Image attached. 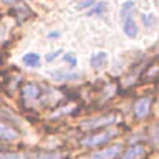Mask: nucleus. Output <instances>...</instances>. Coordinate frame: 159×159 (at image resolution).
I'll use <instances>...</instances> for the list:
<instances>
[{
  "mask_svg": "<svg viewBox=\"0 0 159 159\" xmlns=\"http://www.w3.org/2000/svg\"><path fill=\"white\" fill-rule=\"evenodd\" d=\"M119 152H121V146L114 144V146H108V148L101 149V151L93 152L89 156V159H116L119 156Z\"/></svg>",
  "mask_w": 159,
  "mask_h": 159,
  "instance_id": "3",
  "label": "nucleus"
},
{
  "mask_svg": "<svg viewBox=\"0 0 159 159\" xmlns=\"http://www.w3.org/2000/svg\"><path fill=\"white\" fill-rule=\"evenodd\" d=\"M52 76L53 78H57L58 81H63V80H75V78H78L80 75L78 73H52Z\"/></svg>",
  "mask_w": 159,
  "mask_h": 159,
  "instance_id": "11",
  "label": "nucleus"
},
{
  "mask_svg": "<svg viewBox=\"0 0 159 159\" xmlns=\"http://www.w3.org/2000/svg\"><path fill=\"white\" fill-rule=\"evenodd\" d=\"M104 8H106V3H98V5H93V8L89 10V15H99L104 12Z\"/></svg>",
  "mask_w": 159,
  "mask_h": 159,
  "instance_id": "14",
  "label": "nucleus"
},
{
  "mask_svg": "<svg viewBox=\"0 0 159 159\" xmlns=\"http://www.w3.org/2000/svg\"><path fill=\"white\" fill-rule=\"evenodd\" d=\"M40 159H60L61 156H60V154H53V152H48V154H45V152H42L38 156Z\"/></svg>",
  "mask_w": 159,
  "mask_h": 159,
  "instance_id": "16",
  "label": "nucleus"
},
{
  "mask_svg": "<svg viewBox=\"0 0 159 159\" xmlns=\"http://www.w3.org/2000/svg\"><path fill=\"white\" fill-rule=\"evenodd\" d=\"M15 139H18V133L12 126H8V124L0 123V141L10 143V141H15Z\"/></svg>",
  "mask_w": 159,
  "mask_h": 159,
  "instance_id": "6",
  "label": "nucleus"
},
{
  "mask_svg": "<svg viewBox=\"0 0 159 159\" xmlns=\"http://www.w3.org/2000/svg\"><path fill=\"white\" fill-rule=\"evenodd\" d=\"M0 159H23V156L17 152H0Z\"/></svg>",
  "mask_w": 159,
  "mask_h": 159,
  "instance_id": "15",
  "label": "nucleus"
},
{
  "mask_svg": "<svg viewBox=\"0 0 159 159\" xmlns=\"http://www.w3.org/2000/svg\"><path fill=\"white\" fill-rule=\"evenodd\" d=\"M22 61L27 65L28 68H37L40 65V55L38 53H27V55H23Z\"/></svg>",
  "mask_w": 159,
  "mask_h": 159,
  "instance_id": "10",
  "label": "nucleus"
},
{
  "mask_svg": "<svg viewBox=\"0 0 159 159\" xmlns=\"http://www.w3.org/2000/svg\"><path fill=\"white\" fill-rule=\"evenodd\" d=\"M133 10H134V3L133 2H124L123 7H121V18L126 17L128 13H133Z\"/></svg>",
  "mask_w": 159,
  "mask_h": 159,
  "instance_id": "12",
  "label": "nucleus"
},
{
  "mask_svg": "<svg viewBox=\"0 0 159 159\" xmlns=\"http://www.w3.org/2000/svg\"><path fill=\"white\" fill-rule=\"evenodd\" d=\"M118 134V131L114 129H108L104 133H93V134H88L86 138L81 139V146L84 148H94V146H101V144L111 141V139Z\"/></svg>",
  "mask_w": 159,
  "mask_h": 159,
  "instance_id": "1",
  "label": "nucleus"
},
{
  "mask_svg": "<svg viewBox=\"0 0 159 159\" xmlns=\"http://www.w3.org/2000/svg\"><path fill=\"white\" fill-rule=\"evenodd\" d=\"M106 63H108V53H106V52H98V53H94L93 57H91V60H89V65H91L93 68H96V70L103 68Z\"/></svg>",
  "mask_w": 159,
  "mask_h": 159,
  "instance_id": "8",
  "label": "nucleus"
},
{
  "mask_svg": "<svg viewBox=\"0 0 159 159\" xmlns=\"http://www.w3.org/2000/svg\"><path fill=\"white\" fill-rule=\"evenodd\" d=\"M144 154H146V149H144L143 144H133L123 154V159H141Z\"/></svg>",
  "mask_w": 159,
  "mask_h": 159,
  "instance_id": "7",
  "label": "nucleus"
},
{
  "mask_svg": "<svg viewBox=\"0 0 159 159\" xmlns=\"http://www.w3.org/2000/svg\"><path fill=\"white\" fill-rule=\"evenodd\" d=\"M159 76V65H152V66H149V71L146 73V78L148 80H154Z\"/></svg>",
  "mask_w": 159,
  "mask_h": 159,
  "instance_id": "13",
  "label": "nucleus"
},
{
  "mask_svg": "<svg viewBox=\"0 0 159 159\" xmlns=\"http://www.w3.org/2000/svg\"><path fill=\"white\" fill-rule=\"evenodd\" d=\"M154 129H156V131L152 133V143L154 144H159V124H156V126H154Z\"/></svg>",
  "mask_w": 159,
  "mask_h": 159,
  "instance_id": "17",
  "label": "nucleus"
},
{
  "mask_svg": "<svg viewBox=\"0 0 159 159\" xmlns=\"http://www.w3.org/2000/svg\"><path fill=\"white\" fill-rule=\"evenodd\" d=\"M123 32L129 38H134L138 35V25L133 18V13H128L126 17H123Z\"/></svg>",
  "mask_w": 159,
  "mask_h": 159,
  "instance_id": "5",
  "label": "nucleus"
},
{
  "mask_svg": "<svg viewBox=\"0 0 159 159\" xmlns=\"http://www.w3.org/2000/svg\"><path fill=\"white\" fill-rule=\"evenodd\" d=\"M3 3H15V2H20V0H2Z\"/></svg>",
  "mask_w": 159,
  "mask_h": 159,
  "instance_id": "22",
  "label": "nucleus"
},
{
  "mask_svg": "<svg viewBox=\"0 0 159 159\" xmlns=\"http://www.w3.org/2000/svg\"><path fill=\"white\" fill-rule=\"evenodd\" d=\"M61 53V50H57V52H53V53H50L48 57H47V60L48 61H53V60H57L58 58V55Z\"/></svg>",
  "mask_w": 159,
  "mask_h": 159,
  "instance_id": "18",
  "label": "nucleus"
},
{
  "mask_svg": "<svg viewBox=\"0 0 159 159\" xmlns=\"http://www.w3.org/2000/svg\"><path fill=\"white\" fill-rule=\"evenodd\" d=\"M149 109H151V98H141L138 99L136 104H134V114L136 118H146L149 114Z\"/></svg>",
  "mask_w": 159,
  "mask_h": 159,
  "instance_id": "4",
  "label": "nucleus"
},
{
  "mask_svg": "<svg viewBox=\"0 0 159 159\" xmlns=\"http://www.w3.org/2000/svg\"><path fill=\"white\" fill-rule=\"evenodd\" d=\"M65 60H66V61L71 65V66H75V65H76V60H75V57H71V55H66V57H65Z\"/></svg>",
  "mask_w": 159,
  "mask_h": 159,
  "instance_id": "20",
  "label": "nucleus"
},
{
  "mask_svg": "<svg viewBox=\"0 0 159 159\" xmlns=\"http://www.w3.org/2000/svg\"><path fill=\"white\" fill-rule=\"evenodd\" d=\"M143 22L146 23V25H151V22H152V15H143Z\"/></svg>",
  "mask_w": 159,
  "mask_h": 159,
  "instance_id": "21",
  "label": "nucleus"
},
{
  "mask_svg": "<svg viewBox=\"0 0 159 159\" xmlns=\"http://www.w3.org/2000/svg\"><path fill=\"white\" fill-rule=\"evenodd\" d=\"M118 121V116L116 114H108V116H101V118H94V119H89V121H84L81 123V128L83 129H98V128H106V126H111Z\"/></svg>",
  "mask_w": 159,
  "mask_h": 159,
  "instance_id": "2",
  "label": "nucleus"
},
{
  "mask_svg": "<svg viewBox=\"0 0 159 159\" xmlns=\"http://www.w3.org/2000/svg\"><path fill=\"white\" fill-rule=\"evenodd\" d=\"M22 91H23V98L25 99H37L40 96V88L35 83H27Z\"/></svg>",
  "mask_w": 159,
  "mask_h": 159,
  "instance_id": "9",
  "label": "nucleus"
},
{
  "mask_svg": "<svg viewBox=\"0 0 159 159\" xmlns=\"http://www.w3.org/2000/svg\"><path fill=\"white\" fill-rule=\"evenodd\" d=\"M89 5H94V0H86V2L80 3V5H78V10H81V8H86V7H89Z\"/></svg>",
  "mask_w": 159,
  "mask_h": 159,
  "instance_id": "19",
  "label": "nucleus"
}]
</instances>
